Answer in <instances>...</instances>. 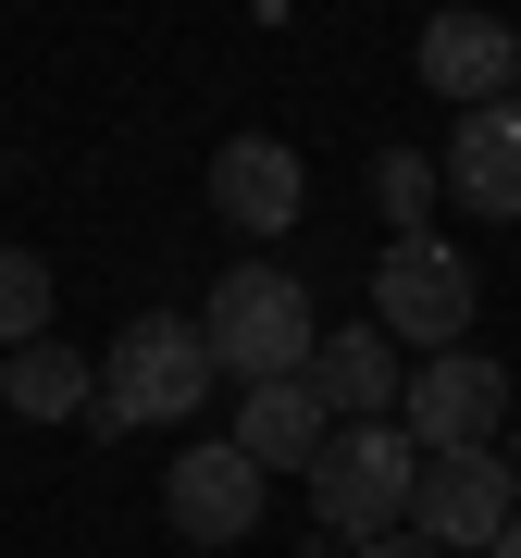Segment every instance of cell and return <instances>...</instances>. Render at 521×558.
<instances>
[{
	"label": "cell",
	"mask_w": 521,
	"mask_h": 558,
	"mask_svg": "<svg viewBox=\"0 0 521 558\" xmlns=\"http://www.w3.org/2000/svg\"><path fill=\"white\" fill-rule=\"evenodd\" d=\"M398 422H410V447H497V435H509V373H497L484 348H435V360L410 373Z\"/></svg>",
	"instance_id": "6"
},
{
	"label": "cell",
	"mask_w": 521,
	"mask_h": 558,
	"mask_svg": "<svg viewBox=\"0 0 521 558\" xmlns=\"http://www.w3.org/2000/svg\"><path fill=\"white\" fill-rule=\"evenodd\" d=\"M509 509H521V484H509V459L497 447H422V472H410V534L422 546H497L509 534Z\"/></svg>",
	"instance_id": "5"
},
{
	"label": "cell",
	"mask_w": 521,
	"mask_h": 558,
	"mask_svg": "<svg viewBox=\"0 0 521 558\" xmlns=\"http://www.w3.org/2000/svg\"><path fill=\"white\" fill-rule=\"evenodd\" d=\"M410 62H422V87H435L447 112H472V100H509V87H521V50H509V25H497V13H435Z\"/></svg>",
	"instance_id": "9"
},
{
	"label": "cell",
	"mask_w": 521,
	"mask_h": 558,
	"mask_svg": "<svg viewBox=\"0 0 521 558\" xmlns=\"http://www.w3.org/2000/svg\"><path fill=\"white\" fill-rule=\"evenodd\" d=\"M323 435H336V410L311 398V373H260V385H237V447L260 459V472H311Z\"/></svg>",
	"instance_id": "11"
},
{
	"label": "cell",
	"mask_w": 521,
	"mask_h": 558,
	"mask_svg": "<svg viewBox=\"0 0 521 558\" xmlns=\"http://www.w3.org/2000/svg\"><path fill=\"white\" fill-rule=\"evenodd\" d=\"M472 260L447 248V236H385L373 260V323L385 336H410V348H472Z\"/></svg>",
	"instance_id": "4"
},
{
	"label": "cell",
	"mask_w": 521,
	"mask_h": 558,
	"mask_svg": "<svg viewBox=\"0 0 521 558\" xmlns=\"http://www.w3.org/2000/svg\"><path fill=\"white\" fill-rule=\"evenodd\" d=\"M484 558H521V509H509V534H497V546H484Z\"/></svg>",
	"instance_id": "18"
},
{
	"label": "cell",
	"mask_w": 521,
	"mask_h": 558,
	"mask_svg": "<svg viewBox=\"0 0 521 558\" xmlns=\"http://www.w3.org/2000/svg\"><path fill=\"white\" fill-rule=\"evenodd\" d=\"M410 472H422V447H410V422L385 410V422H336L323 435V459H311V521L323 534H398L410 521Z\"/></svg>",
	"instance_id": "3"
},
{
	"label": "cell",
	"mask_w": 521,
	"mask_h": 558,
	"mask_svg": "<svg viewBox=\"0 0 521 558\" xmlns=\"http://www.w3.org/2000/svg\"><path fill=\"white\" fill-rule=\"evenodd\" d=\"M497 459H509V484H521V422H509V435H497Z\"/></svg>",
	"instance_id": "17"
},
{
	"label": "cell",
	"mask_w": 521,
	"mask_h": 558,
	"mask_svg": "<svg viewBox=\"0 0 521 558\" xmlns=\"http://www.w3.org/2000/svg\"><path fill=\"white\" fill-rule=\"evenodd\" d=\"M223 385V360H211V336H199V311H137L112 336V360H100V398H87V422L100 435H137V422H186Z\"/></svg>",
	"instance_id": "1"
},
{
	"label": "cell",
	"mask_w": 521,
	"mask_h": 558,
	"mask_svg": "<svg viewBox=\"0 0 521 558\" xmlns=\"http://www.w3.org/2000/svg\"><path fill=\"white\" fill-rule=\"evenodd\" d=\"M50 336V260L38 248H0V348Z\"/></svg>",
	"instance_id": "15"
},
{
	"label": "cell",
	"mask_w": 521,
	"mask_h": 558,
	"mask_svg": "<svg viewBox=\"0 0 521 558\" xmlns=\"http://www.w3.org/2000/svg\"><path fill=\"white\" fill-rule=\"evenodd\" d=\"M435 199H447L435 149H385V161H373V211H385V236H435Z\"/></svg>",
	"instance_id": "14"
},
{
	"label": "cell",
	"mask_w": 521,
	"mask_h": 558,
	"mask_svg": "<svg viewBox=\"0 0 521 558\" xmlns=\"http://www.w3.org/2000/svg\"><path fill=\"white\" fill-rule=\"evenodd\" d=\"M211 211L237 223V236H286V223L311 211V174L286 137H223L211 149Z\"/></svg>",
	"instance_id": "8"
},
{
	"label": "cell",
	"mask_w": 521,
	"mask_h": 558,
	"mask_svg": "<svg viewBox=\"0 0 521 558\" xmlns=\"http://www.w3.org/2000/svg\"><path fill=\"white\" fill-rule=\"evenodd\" d=\"M199 336L223 360V385H260V373H311L323 323H311V286L274 274V260H237V274L199 299Z\"/></svg>",
	"instance_id": "2"
},
{
	"label": "cell",
	"mask_w": 521,
	"mask_h": 558,
	"mask_svg": "<svg viewBox=\"0 0 521 558\" xmlns=\"http://www.w3.org/2000/svg\"><path fill=\"white\" fill-rule=\"evenodd\" d=\"M435 174L460 186V211H484V223H521V100H472Z\"/></svg>",
	"instance_id": "10"
},
{
	"label": "cell",
	"mask_w": 521,
	"mask_h": 558,
	"mask_svg": "<svg viewBox=\"0 0 521 558\" xmlns=\"http://www.w3.org/2000/svg\"><path fill=\"white\" fill-rule=\"evenodd\" d=\"M311 398L336 410V422H385V410L410 398L398 336H385V323H348V336H323V348H311Z\"/></svg>",
	"instance_id": "12"
},
{
	"label": "cell",
	"mask_w": 521,
	"mask_h": 558,
	"mask_svg": "<svg viewBox=\"0 0 521 558\" xmlns=\"http://www.w3.org/2000/svg\"><path fill=\"white\" fill-rule=\"evenodd\" d=\"M323 558H447V546H422V534H361V546L323 534Z\"/></svg>",
	"instance_id": "16"
},
{
	"label": "cell",
	"mask_w": 521,
	"mask_h": 558,
	"mask_svg": "<svg viewBox=\"0 0 521 558\" xmlns=\"http://www.w3.org/2000/svg\"><path fill=\"white\" fill-rule=\"evenodd\" d=\"M0 398H13L25 422H75L87 398H100V360H75L62 336H25V348H0Z\"/></svg>",
	"instance_id": "13"
},
{
	"label": "cell",
	"mask_w": 521,
	"mask_h": 558,
	"mask_svg": "<svg viewBox=\"0 0 521 558\" xmlns=\"http://www.w3.org/2000/svg\"><path fill=\"white\" fill-rule=\"evenodd\" d=\"M161 521H174L186 546H237L260 534V459L223 435V447H186L174 472H161Z\"/></svg>",
	"instance_id": "7"
}]
</instances>
